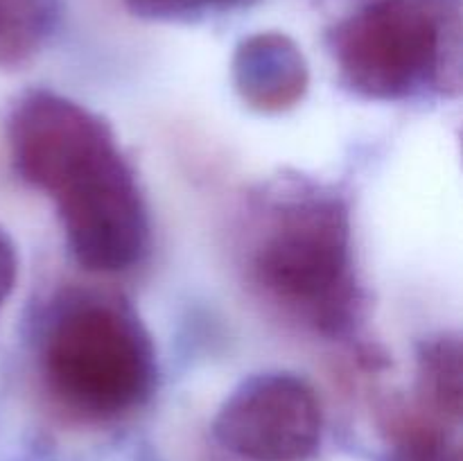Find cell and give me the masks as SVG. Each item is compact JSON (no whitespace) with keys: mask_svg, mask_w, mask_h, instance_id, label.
<instances>
[{"mask_svg":"<svg viewBox=\"0 0 463 461\" xmlns=\"http://www.w3.org/2000/svg\"><path fill=\"white\" fill-rule=\"evenodd\" d=\"M249 285L283 315L328 337L360 316L348 203L328 185L285 179L253 197L242 230Z\"/></svg>","mask_w":463,"mask_h":461,"instance_id":"6da1fadb","label":"cell"},{"mask_svg":"<svg viewBox=\"0 0 463 461\" xmlns=\"http://www.w3.org/2000/svg\"><path fill=\"white\" fill-rule=\"evenodd\" d=\"M45 391L71 416L113 420L138 409L156 387V351L138 315L102 292H66L39 348Z\"/></svg>","mask_w":463,"mask_h":461,"instance_id":"7a4b0ae2","label":"cell"},{"mask_svg":"<svg viewBox=\"0 0 463 461\" xmlns=\"http://www.w3.org/2000/svg\"><path fill=\"white\" fill-rule=\"evenodd\" d=\"M328 48L342 81L369 99H405L461 84V16L455 0H378L339 21Z\"/></svg>","mask_w":463,"mask_h":461,"instance_id":"3957f363","label":"cell"},{"mask_svg":"<svg viewBox=\"0 0 463 461\" xmlns=\"http://www.w3.org/2000/svg\"><path fill=\"white\" fill-rule=\"evenodd\" d=\"M52 199L71 253L89 271H127L147 253V203L120 147L72 176Z\"/></svg>","mask_w":463,"mask_h":461,"instance_id":"277c9868","label":"cell"},{"mask_svg":"<svg viewBox=\"0 0 463 461\" xmlns=\"http://www.w3.org/2000/svg\"><path fill=\"white\" fill-rule=\"evenodd\" d=\"M213 434L244 461H306L321 446L324 409L307 380L267 371L231 391L213 420Z\"/></svg>","mask_w":463,"mask_h":461,"instance_id":"5b68a950","label":"cell"},{"mask_svg":"<svg viewBox=\"0 0 463 461\" xmlns=\"http://www.w3.org/2000/svg\"><path fill=\"white\" fill-rule=\"evenodd\" d=\"M16 174L52 197L66 181L118 147L113 129L84 104L54 90H27L9 116Z\"/></svg>","mask_w":463,"mask_h":461,"instance_id":"8992f818","label":"cell"},{"mask_svg":"<svg viewBox=\"0 0 463 461\" xmlns=\"http://www.w3.org/2000/svg\"><path fill=\"white\" fill-rule=\"evenodd\" d=\"M233 81L249 107L276 113L301 102L310 71L294 39L280 32H258L235 48Z\"/></svg>","mask_w":463,"mask_h":461,"instance_id":"52a82bcc","label":"cell"},{"mask_svg":"<svg viewBox=\"0 0 463 461\" xmlns=\"http://www.w3.org/2000/svg\"><path fill=\"white\" fill-rule=\"evenodd\" d=\"M463 398V351L457 333L423 339L416 351V400L437 423H459Z\"/></svg>","mask_w":463,"mask_h":461,"instance_id":"ba28073f","label":"cell"},{"mask_svg":"<svg viewBox=\"0 0 463 461\" xmlns=\"http://www.w3.org/2000/svg\"><path fill=\"white\" fill-rule=\"evenodd\" d=\"M45 14L27 0H0V63H14L39 41Z\"/></svg>","mask_w":463,"mask_h":461,"instance_id":"9c48e42d","label":"cell"},{"mask_svg":"<svg viewBox=\"0 0 463 461\" xmlns=\"http://www.w3.org/2000/svg\"><path fill=\"white\" fill-rule=\"evenodd\" d=\"M253 3L256 0H125L129 12L152 21H176V18L202 16L206 12H231Z\"/></svg>","mask_w":463,"mask_h":461,"instance_id":"30bf717a","label":"cell"},{"mask_svg":"<svg viewBox=\"0 0 463 461\" xmlns=\"http://www.w3.org/2000/svg\"><path fill=\"white\" fill-rule=\"evenodd\" d=\"M18 276V256L12 238L0 229V307L12 294Z\"/></svg>","mask_w":463,"mask_h":461,"instance_id":"8fae6325","label":"cell"}]
</instances>
